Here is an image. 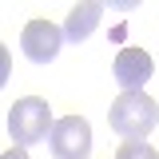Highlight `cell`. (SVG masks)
I'll return each mask as SVG.
<instances>
[{
  "label": "cell",
  "instance_id": "6da1fadb",
  "mask_svg": "<svg viewBox=\"0 0 159 159\" xmlns=\"http://www.w3.org/2000/svg\"><path fill=\"white\" fill-rule=\"evenodd\" d=\"M107 123L123 143H135V139H147L159 123V103L147 92H123V96L111 99L107 107Z\"/></svg>",
  "mask_w": 159,
  "mask_h": 159
},
{
  "label": "cell",
  "instance_id": "7a4b0ae2",
  "mask_svg": "<svg viewBox=\"0 0 159 159\" xmlns=\"http://www.w3.org/2000/svg\"><path fill=\"white\" fill-rule=\"evenodd\" d=\"M52 111H48V99L40 96H24L12 103V111H8V135L16 147H32L40 139L52 135Z\"/></svg>",
  "mask_w": 159,
  "mask_h": 159
},
{
  "label": "cell",
  "instance_id": "3957f363",
  "mask_svg": "<svg viewBox=\"0 0 159 159\" xmlns=\"http://www.w3.org/2000/svg\"><path fill=\"white\" fill-rule=\"evenodd\" d=\"M48 147L56 159H88L92 155V127L84 116H64L52 123V135H48Z\"/></svg>",
  "mask_w": 159,
  "mask_h": 159
},
{
  "label": "cell",
  "instance_id": "277c9868",
  "mask_svg": "<svg viewBox=\"0 0 159 159\" xmlns=\"http://www.w3.org/2000/svg\"><path fill=\"white\" fill-rule=\"evenodd\" d=\"M60 44H64V28H56L52 20H28L24 32H20V52L32 60V64L56 60Z\"/></svg>",
  "mask_w": 159,
  "mask_h": 159
},
{
  "label": "cell",
  "instance_id": "5b68a950",
  "mask_svg": "<svg viewBox=\"0 0 159 159\" xmlns=\"http://www.w3.org/2000/svg\"><path fill=\"white\" fill-rule=\"evenodd\" d=\"M116 84L123 88V92H143V84L151 80V72H155V64H151V56L143 52V48H123L116 56Z\"/></svg>",
  "mask_w": 159,
  "mask_h": 159
},
{
  "label": "cell",
  "instance_id": "8992f818",
  "mask_svg": "<svg viewBox=\"0 0 159 159\" xmlns=\"http://www.w3.org/2000/svg\"><path fill=\"white\" fill-rule=\"evenodd\" d=\"M99 20H103V4H99V0H80L76 8L68 12V20H64V40H72V44L88 40L96 32Z\"/></svg>",
  "mask_w": 159,
  "mask_h": 159
},
{
  "label": "cell",
  "instance_id": "52a82bcc",
  "mask_svg": "<svg viewBox=\"0 0 159 159\" xmlns=\"http://www.w3.org/2000/svg\"><path fill=\"white\" fill-rule=\"evenodd\" d=\"M116 159H159V151L147 143V139H135V143H119Z\"/></svg>",
  "mask_w": 159,
  "mask_h": 159
},
{
  "label": "cell",
  "instance_id": "ba28073f",
  "mask_svg": "<svg viewBox=\"0 0 159 159\" xmlns=\"http://www.w3.org/2000/svg\"><path fill=\"white\" fill-rule=\"evenodd\" d=\"M8 76H12V52H8V48L0 44V88L8 84Z\"/></svg>",
  "mask_w": 159,
  "mask_h": 159
},
{
  "label": "cell",
  "instance_id": "9c48e42d",
  "mask_svg": "<svg viewBox=\"0 0 159 159\" xmlns=\"http://www.w3.org/2000/svg\"><path fill=\"white\" fill-rule=\"evenodd\" d=\"M0 159H28V151H24V147H12V151H4Z\"/></svg>",
  "mask_w": 159,
  "mask_h": 159
}]
</instances>
